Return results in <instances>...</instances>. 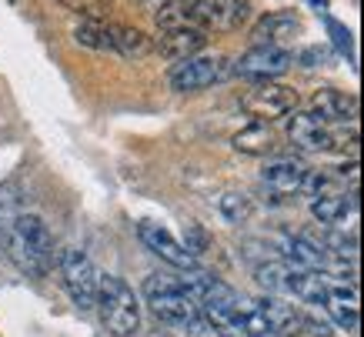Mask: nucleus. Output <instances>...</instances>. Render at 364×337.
I'll return each instance as SVG.
<instances>
[{
    "instance_id": "f257e3e1",
    "label": "nucleus",
    "mask_w": 364,
    "mask_h": 337,
    "mask_svg": "<svg viewBox=\"0 0 364 337\" xmlns=\"http://www.w3.org/2000/svg\"><path fill=\"white\" fill-rule=\"evenodd\" d=\"M144 297H147V307L154 311L161 324L177 327L184 334H200L204 331L200 304L177 284L174 274H151L144 281Z\"/></svg>"
},
{
    "instance_id": "f03ea898",
    "label": "nucleus",
    "mask_w": 364,
    "mask_h": 337,
    "mask_svg": "<svg viewBox=\"0 0 364 337\" xmlns=\"http://www.w3.org/2000/svg\"><path fill=\"white\" fill-rule=\"evenodd\" d=\"M7 254L31 277H44L54 267V237L37 214H17L7 224Z\"/></svg>"
},
{
    "instance_id": "7ed1b4c3",
    "label": "nucleus",
    "mask_w": 364,
    "mask_h": 337,
    "mask_svg": "<svg viewBox=\"0 0 364 337\" xmlns=\"http://www.w3.org/2000/svg\"><path fill=\"white\" fill-rule=\"evenodd\" d=\"M100 321L114 337H134L141 331V304L137 294L124 277L117 274H100L97 281V304Z\"/></svg>"
},
{
    "instance_id": "20e7f679",
    "label": "nucleus",
    "mask_w": 364,
    "mask_h": 337,
    "mask_svg": "<svg viewBox=\"0 0 364 337\" xmlns=\"http://www.w3.org/2000/svg\"><path fill=\"white\" fill-rule=\"evenodd\" d=\"M287 141L294 144L298 151H314V154H328V151H348L358 144V127H334L324 124L321 117H314L311 110H291L287 114Z\"/></svg>"
},
{
    "instance_id": "39448f33",
    "label": "nucleus",
    "mask_w": 364,
    "mask_h": 337,
    "mask_svg": "<svg viewBox=\"0 0 364 337\" xmlns=\"http://www.w3.org/2000/svg\"><path fill=\"white\" fill-rule=\"evenodd\" d=\"M57 264H60V277L67 284L70 301L80 311H94V304H97V281H100L94 261L80 247H67V250H60Z\"/></svg>"
},
{
    "instance_id": "423d86ee",
    "label": "nucleus",
    "mask_w": 364,
    "mask_h": 337,
    "mask_svg": "<svg viewBox=\"0 0 364 337\" xmlns=\"http://www.w3.org/2000/svg\"><path fill=\"white\" fill-rule=\"evenodd\" d=\"M234 70H231V60L221 54H198V57H188L174 64L171 70V87L177 94H194V90H204V87H214L228 80Z\"/></svg>"
},
{
    "instance_id": "0eeeda50",
    "label": "nucleus",
    "mask_w": 364,
    "mask_h": 337,
    "mask_svg": "<svg viewBox=\"0 0 364 337\" xmlns=\"http://www.w3.org/2000/svg\"><path fill=\"white\" fill-rule=\"evenodd\" d=\"M251 21L247 0H191V27L204 33H231Z\"/></svg>"
},
{
    "instance_id": "6e6552de",
    "label": "nucleus",
    "mask_w": 364,
    "mask_h": 337,
    "mask_svg": "<svg viewBox=\"0 0 364 337\" xmlns=\"http://www.w3.org/2000/svg\"><path fill=\"white\" fill-rule=\"evenodd\" d=\"M298 104H301L298 90L287 87V84H274V80H257V87H251L241 97V107L247 110L251 117L261 120V124L298 110Z\"/></svg>"
},
{
    "instance_id": "1a4fd4ad",
    "label": "nucleus",
    "mask_w": 364,
    "mask_h": 337,
    "mask_svg": "<svg viewBox=\"0 0 364 337\" xmlns=\"http://www.w3.org/2000/svg\"><path fill=\"white\" fill-rule=\"evenodd\" d=\"M294 64V54L284 50V47L274 44H254L251 50H244L237 57V64H231L234 74L247 77V80H274Z\"/></svg>"
},
{
    "instance_id": "9d476101",
    "label": "nucleus",
    "mask_w": 364,
    "mask_h": 337,
    "mask_svg": "<svg viewBox=\"0 0 364 337\" xmlns=\"http://www.w3.org/2000/svg\"><path fill=\"white\" fill-rule=\"evenodd\" d=\"M137 234H141L144 247L151 250V254H157L164 264H171L174 271H191V267H198V257H194V254H191L171 230L161 228V224H154V220L137 224Z\"/></svg>"
},
{
    "instance_id": "9b49d317",
    "label": "nucleus",
    "mask_w": 364,
    "mask_h": 337,
    "mask_svg": "<svg viewBox=\"0 0 364 337\" xmlns=\"http://www.w3.org/2000/svg\"><path fill=\"white\" fill-rule=\"evenodd\" d=\"M308 110L314 117H321L324 124H348L358 120V97L348 90H334V87H318L308 100Z\"/></svg>"
},
{
    "instance_id": "f8f14e48",
    "label": "nucleus",
    "mask_w": 364,
    "mask_h": 337,
    "mask_svg": "<svg viewBox=\"0 0 364 337\" xmlns=\"http://www.w3.org/2000/svg\"><path fill=\"white\" fill-rule=\"evenodd\" d=\"M334 277L318 271H308V267H287V281H284V294L287 297H298L301 304L308 307H324L328 301V287H331Z\"/></svg>"
},
{
    "instance_id": "ddd939ff",
    "label": "nucleus",
    "mask_w": 364,
    "mask_h": 337,
    "mask_svg": "<svg viewBox=\"0 0 364 337\" xmlns=\"http://www.w3.org/2000/svg\"><path fill=\"white\" fill-rule=\"evenodd\" d=\"M204 47H208V33L204 31H198V27H171V31H161L154 50H161V57L171 60V64H181L188 57H198Z\"/></svg>"
},
{
    "instance_id": "4468645a",
    "label": "nucleus",
    "mask_w": 364,
    "mask_h": 337,
    "mask_svg": "<svg viewBox=\"0 0 364 337\" xmlns=\"http://www.w3.org/2000/svg\"><path fill=\"white\" fill-rule=\"evenodd\" d=\"M301 33V17L294 11H274V14H264L261 21L254 23V44H274V47H284L287 41H294Z\"/></svg>"
},
{
    "instance_id": "2eb2a0df",
    "label": "nucleus",
    "mask_w": 364,
    "mask_h": 337,
    "mask_svg": "<svg viewBox=\"0 0 364 337\" xmlns=\"http://www.w3.org/2000/svg\"><path fill=\"white\" fill-rule=\"evenodd\" d=\"M308 164L298 161V157H277V161H267L264 171H261V181H264L271 191L277 194H298L304 177H308Z\"/></svg>"
},
{
    "instance_id": "dca6fc26",
    "label": "nucleus",
    "mask_w": 364,
    "mask_h": 337,
    "mask_svg": "<svg viewBox=\"0 0 364 337\" xmlns=\"http://www.w3.org/2000/svg\"><path fill=\"white\" fill-rule=\"evenodd\" d=\"M324 311L331 314V321L341 327V331H358V291H354V284L331 281Z\"/></svg>"
},
{
    "instance_id": "f3484780",
    "label": "nucleus",
    "mask_w": 364,
    "mask_h": 337,
    "mask_svg": "<svg viewBox=\"0 0 364 337\" xmlns=\"http://www.w3.org/2000/svg\"><path fill=\"white\" fill-rule=\"evenodd\" d=\"M311 214H314V220H321V228H334V224L358 214V194H341V191L318 194L311 200Z\"/></svg>"
},
{
    "instance_id": "a211bd4d",
    "label": "nucleus",
    "mask_w": 364,
    "mask_h": 337,
    "mask_svg": "<svg viewBox=\"0 0 364 337\" xmlns=\"http://www.w3.org/2000/svg\"><path fill=\"white\" fill-rule=\"evenodd\" d=\"M111 54H121L127 60H144V57L154 54V41L131 23L111 21Z\"/></svg>"
},
{
    "instance_id": "6ab92c4d",
    "label": "nucleus",
    "mask_w": 364,
    "mask_h": 337,
    "mask_svg": "<svg viewBox=\"0 0 364 337\" xmlns=\"http://www.w3.org/2000/svg\"><path fill=\"white\" fill-rule=\"evenodd\" d=\"M234 151L251 154V157H267V154L277 151V137L267 124L254 120L251 127H244V131L234 134Z\"/></svg>"
},
{
    "instance_id": "aec40b11",
    "label": "nucleus",
    "mask_w": 364,
    "mask_h": 337,
    "mask_svg": "<svg viewBox=\"0 0 364 337\" xmlns=\"http://www.w3.org/2000/svg\"><path fill=\"white\" fill-rule=\"evenodd\" d=\"M74 41L90 50H107L111 54V21H80L74 27Z\"/></svg>"
},
{
    "instance_id": "412c9836",
    "label": "nucleus",
    "mask_w": 364,
    "mask_h": 337,
    "mask_svg": "<svg viewBox=\"0 0 364 337\" xmlns=\"http://www.w3.org/2000/svg\"><path fill=\"white\" fill-rule=\"evenodd\" d=\"M241 334L244 337H281L277 327L271 324V317L254 304V301H244L241 304Z\"/></svg>"
},
{
    "instance_id": "4be33fe9",
    "label": "nucleus",
    "mask_w": 364,
    "mask_h": 337,
    "mask_svg": "<svg viewBox=\"0 0 364 337\" xmlns=\"http://www.w3.org/2000/svg\"><path fill=\"white\" fill-rule=\"evenodd\" d=\"M287 267H291V264H287L284 257H267V261H261L257 267H254V277H257V284H261L264 291H271V294H284Z\"/></svg>"
},
{
    "instance_id": "5701e85b",
    "label": "nucleus",
    "mask_w": 364,
    "mask_h": 337,
    "mask_svg": "<svg viewBox=\"0 0 364 337\" xmlns=\"http://www.w3.org/2000/svg\"><path fill=\"white\" fill-rule=\"evenodd\" d=\"M157 27L171 31V27H191V0H164L157 11Z\"/></svg>"
},
{
    "instance_id": "b1692460",
    "label": "nucleus",
    "mask_w": 364,
    "mask_h": 337,
    "mask_svg": "<svg viewBox=\"0 0 364 337\" xmlns=\"http://www.w3.org/2000/svg\"><path fill=\"white\" fill-rule=\"evenodd\" d=\"M218 207H221V214L231 224H244V220L254 214V204L247 194H224L221 200H218Z\"/></svg>"
},
{
    "instance_id": "393cba45",
    "label": "nucleus",
    "mask_w": 364,
    "mask_h": 337,
    "mask_svg": "<svg viewBox=\"0 0 364 337\" xmlns=\"http://www.w3.org/2000/svg\"><path fill=\"white\" fill-rule=\"evenodd\" d=\"M324 23H328V33H331V41L334 47L341 50L348 60H354V41H351V31L344 27V23H338L334 17H324Z\"/></svg>"
},
{
    "instance_id": "a878e982",
    "label": "nucleus",
    "mask_w": 364,
    "mask_h": 337,
    "mask_svg": "<svg viewBox=\"0 0 364 337\" xmlns=\"http://www.w3.org/2000/svg\"><path fill=\"white\" fill-rule=\"evenodd\" d=\"M17 218V197L11 187H0V228H7Z\"/></svg>"
}]
</instances>
